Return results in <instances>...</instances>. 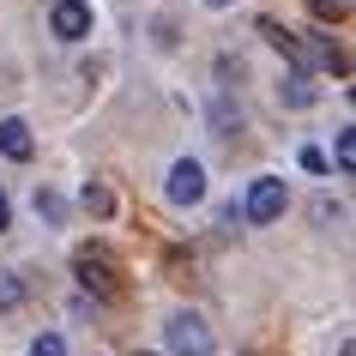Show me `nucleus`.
<instances>
[{
	"label": "nucleus",
	"instance_id": "obj_1",
	"mask_svg": "<svg viewBox=\"0 0 356 356\" xmlns=\"http://www.w3.org/2000/svg\"><path fill=\"white\" fill-rule=\"evenodd\" d=\"M284 211H290V188H284L278 175H260V181L248 188V206H242V218H248V224H278Z\"/></svg>",
	"mask_w": 356,
	"mask_h": 356
},
{
	"label": "nucleus",
	"instance_id": "obj_2",
	"mask_svg": "<svg viewBox=\"0 0 356 356\" xmlns=\"http://www.w3.org/2000/svg\"><path fill=\"white\" fill-rule=\"evenodd\" d=\"M73 266H79V284H85L91 296H103V302H109L115 290H121V278H115V260L103 254V248H79V254H73Z\"/></svg>",
	"mask_w": 356,
	"mask_h": 356
},
{
	"label": "nucleus",
	"instance_id": "obj_3",
	"mask_svg": "<svg viewBox=\"0 0 356 356\" xmlns=\"http://www.w3.org/2000/svg\"><path fill=\"white\" fill-rule=\"evenodd\" d=\"M169 350L175 356H211L218 344H211V326L200 314H175L169 320Z\"/></svg>",
	"mask_w": 356,
	"mask_h": 356
},
{
	"label": "nucleus",
	"instance_id": "obj_4",
	"mask_svg": "<svg viewBox=\"0 0 356 356\" xmlns=\"http://www.w3.org/2000/svg\"><path fill=\"white\" fill-rule=\"evenodd\" d=\"M49 31H55L60 42L91 37V6H85V0H55V13H49Z\"/></svg>",
	"mask_w": 356,
	"mask_h": 356
},
{
	"label": "nucleus",
	"instance_id": "obj_5",
	"mask_svg": "<svg viewBox=\"0 0 356 356\" xmlns=\"http://www.w3.org/2000/svg\"><path fill=\"white\" fill-rule=\"evenodd\" d=\"M169 200L175 206H200L206 200V169L193 163V157H181V163L169 169Z\"/></svg>",
	"mask_w": 356,
	"mask_h": 356
},
{
	"label": "nucleus",
	"instance_id": "obj_6",
	"mask_svg": "<svg viewBox=\"0 0 356 356\" xmlns=\"http://www.w3.org/2000/svg\"><path fill=\"white\" fill-rule=\"evenodd\" d=\"M31 151H37L31 127H24L19 115H0V157H13V163H31Z\"/></svg>",
	"mask_w": 356,
	"mask_h": 356
},
{
	"label": "nucleus",
	"instance_id": "obj_7",
	"mask_svg": "<svg viewBox=\"0 0 356 356\" xmlns=\"http://www.w3.org/2000/svg\"><path fill=\"white\" fill-rule=\"evenodd\" d=\"M314 97H320V91L308 85V73H290V79L278 85V103H284V109H308Z\"/></svg>",
	"mask_w": 356,
	"mask_h": 356
},
{
	"label": "nucleus",
	"instance_id": "obj_8",
	"mask_svg": "<svg viewBox=\"0 0 356 356\" xmlns=\"http://www.w3.org/2000/svg\"><path fill=\"white\" fill-rule=\"evenodd\" d=\"M332 157H338V169H344V175L356 169V133H350V127H338V139H332Z\"/></svg>",
	"mask_w": 356,
	"mask_h": 356
},
{
	"label": "nucleus",
	"instance_id": "obj_9",
	"mask_svg": "<svg viewBox=\"0 0 356 356\" xmlns=\"http://www.w3.org/2000/svg\"><path fill=\"white\" fill-rule=\"evenodd\" d=\"M19 302H24V284L13 278V272H0V314H13Z\"/></svg>",
	"mask_w": 356,
	"mask_h": 356
},
{
	"label": "nucleus",
	"instance_id": "obj_10",
	"mask_svg": "<svg viewBox=\"0 0 356 356\" xmlns=\"http://www.w3.org/2000/svg\"><path fill=\"white\" fill-rule=\"evenodd\" d=\"M37 218H49V224H60V193L37 188Z\"/></svg>",
	"mask_w": 356,
	"mask_h": 356
},
{
	"label": "nucleus",
	"instance_id": "obj_11",
	"mask_svg": "<svg viewBox=\"0 0 356 356\" xmlns=\"http://www.w3.org/2000/svg\"><path fill=\"white\" fill-rule=\"evenodd\" d=\"M308 13L326 19V24H338V19H344V0H308Z\"/></svg>",
	"mask_w": 356,
	"mask_h": 356
},
{
	"label": "nucleus",
	"instance_id": "obj_12",
	"mask_svg": "<svg viewBox=\"0 0 356 356\" xmlns=\"http://www.w3.org/2000/svg\"><path fill=\"white\" fill-rule=\"evenodd\" d=\"M31 356H67V344H60V332H42L37 344H31Z\"/></svg>",
	"mask_w": 356,
	"mask_h": 356
},
{
	"label": "nucleus",
	"instance_id": "obj_13",
	"mask_svg": "<svg viewBox=\"0 0 356 356\" xmlns=\"http://www.w3.org/2000/svg\"><path fill=\"white\" fill-rule=\"evenodd\" d=\"M85 206H91L97 218H109V206H115V200H109V188H85Z\"/></svg>",
	"mask_w": 356,
	"mask_h": 356
},
{
	"label": "nucleus",
	"instance_id": "obj_14",
	"mask_svg": "<svg viewBox=\"0 0 356 356\" xmlns=\"http://www.w3.org/2000/svg\"><path fill=\"white\" fill-rule=\"evenodd\" d=\"M13 224V200H6V193H0V229Z\"/></svg>",
	"mask_w": 356,
	"mask_h": 356
},
{
	"label": "nucleus",
	"instance_id": "obj_15",
	"mask_svg": "<svg viewBox=\"0 0 356 356\" xmlns=\"http://www.w3.org/2000/svg\"><path fill=\"white\" fill-rule=\"evenodd\" d=\"M206 6H229V0H206Z\"/></svg>",
	"mask_w": 356,
	"mask_h": 356
},
{
	"label": "nucleus",
	"instance_id": "obj_16",
	"mask_svg": "<svg viewBox=\"0 0 356 356\" xmlns=\"http://www.w3.org/2000/svg\"><path fill=\"white\" fill-rule=\"evenodd\" d=\"M139 356H151V350H139Z\"/></svg>",
	"mask_w": 356,
	"mask_h": 356
}]
</instances>
